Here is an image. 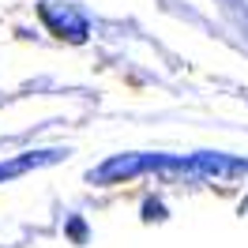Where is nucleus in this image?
I'll return each instance as SVG.
<instances>
[{"label":"nucleus","instance_id":"nucleus-1","mask_svg":"<svg viewBox=\"0 0 248 248\" xmlns=\"http://www.w3.org/2000/svg\"><path fill=\"white\" fill-rule=\"evenodd\" d=\"M140 173H162V177H196V181H230V177H245L248 162L230 155H215V151H200V155H117L91 170V185H117Z\"/></svg>","mask_w":248,"mask_h":248},{"label":"nucleus","instance_id":"nucleus-2","mask_svg":"<svg viewBox=\"0 0 248 248\" xmlns=\"http://www.w3.org/2000/svg\"><path fill=\"white\" fill-rule=\"evenodd\" d=\"M42 19H46L49 27H53V34H61V38H72V42H83V38H87V19L79 16V12H72V8L57 12L53 4H42Z\"/></svg>","mask_w":248,"mask_h":248},{"label":"nucleus","instance_id":"nucleus-3","mask_svg":"<svg viewBox=\"0 0 248 248\" xmlns=\"http://www.w3.org/2000/svg\"><path fill=\"white\" fill-rule=\"evenodd\" d=\"M64 155H68V151L53 147V151H31V155H19V158H12V162H0V181H12V177H19V173H27V170H38V166H53V162H61Z\"/></svg>","mask_w":248,"mask_h":248}]
</instances>
